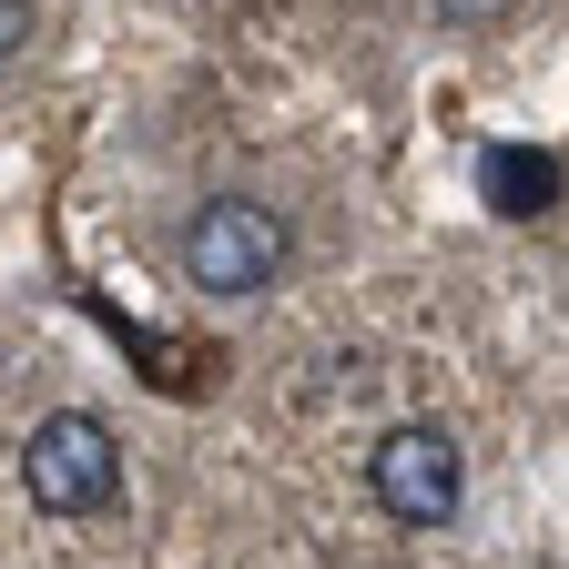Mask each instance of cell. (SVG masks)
<instances>
[{"instance_id": "1", "label": "cell", "mask_w": 569, "mask_h": 569, "mask_svg": "<svg viewBox=\"0 0 569 569\" xmlns=\"http://www.w3.org/2000/svg\"><path fill=\"white\" fill-rule=\"evenodd\" d=\"M183 274L203 284V296H264V284L284 274V213L254 203V193L193 203V224H183Z\"/></svg>"}, {"instance_id": "2", "label": "cell", "mask_w": 569, "mask_h": 569, "mask_svg": "<svg viewBox=\"0 0 569 569\" xmlns=\"http://www.w3.org/2000/svg\"><path fill=\"white\" fill-rule=\"evenodd\" d=\"M21 488L41 498L51 519H92L122 498V448H112V427L82 417V407H61L31 427V448H21Z\"/></svg>"}, {"instance_id": "3", "label": "cell", "mask_w": 569, "mask_h": 569, "mask_svg": "<svg viewBox=\"0 0 569 569\" xmlns=\"http://www.w3.org/2000/svg\"><path fill=\"white\" fill-rule=\"evenodd\" d=\"M367 488H377L387 519H407V529H448V519H458V488H468L458 438H448V427H387L377 458H367Z\"/></svg>"}, {"instance_id": "4", "label": "cell", "mask_w": 569, "mask_h": 569, "mask_svg": "<svg viewBox=\"0 0 569 569\" xmlns=\"http://www.w3.org/2000/svg\"><path fill=\"white\" fill-rule=\"evenodd\" d=\"M478 183H488V203H498V213H539V203L559 193V163H549V153H488V173H478Z\"/></svg>"}, {"instance_id": "5", "label": "cell", "mask_w": 569, "mask_h": 569, "mask_svg": "<svg viewBox=\"0 0 569 569\" xmlns=\"http://www.w3.org/2000/svg\"><path fill=\"white\" fill-rule=\"evenodd\" d=\"M21 41H31V0H0V61H11Z\"/></svg>"}, {"instance_id": "6", "label": "cell", "mask_w": 569, "mask_h": 569, "mask_svg": "<svg viewBox=\"0 0 569 569\" xmlns=\"http://www.w3.org/2000/svg\"><path fill=\"white\" fill-rule=\"evenodd\" d=\"M427 11H438V21H498L509 0H427Z\"/></svg>"}]
</instances>
